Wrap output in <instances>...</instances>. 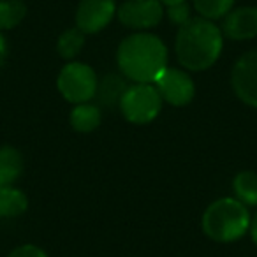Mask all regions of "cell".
<instances>
[{
    "mask_svg": "<svg viewBox=\"0 0 257 257\" xmlns=\"http://www.w3.org/2000/svg\"><path fill=\"white\" fill-rule=\"evenodd\" d=\"M83 44H85V32H81L78 27H74V29H67L58 37L57 51L62 58L72 60L83 50Z\"/></svg>",
    "mask_w": 257,
    "mask_h": 257,
    "instance_id": "2e32d148",
    "label": "cell"
},
{
    "mask_svg": "<svg viewBox=\"0 0 257 257\" xmlns=\"http://www.w3.org/2000/svg\"><path fill=\"white\" fill-rule=\"evenodd\" d=\"M159 2H161L162 6H175V4H180V2H185V0H159Z\"/></svg>",
    "mask_w": 257,
    "mask_h": 257,
    "instance_id": "603a6c76",
    "label": "cell"
},
{
    "mask_svg": "<svg viewBox=\"0 0 257 257\" xmlns=\"http://www.w3.org/2000/svg\"><path fill=\"white\" fill-rule=\"evenodd\" d=\"M6 57H8V43H6V37L0 32V67L4 65Z\"/></svg>",
    "mask_w": 257,
    "mask_h": 257,
    "instance_id": "44dd1931",
    "label": "cell"
},
{
    "mask_svg": "<svg viewBox=\"0 0 257 257\" xmlns=\"http://www.w3.org/2000/svg\"><path fill=\"white\" fill-rule=\"evenodd\" d=\"M23 171V157L16 148H0V187L13 185Z\"/></svg>",
    "mask_w": 257,
    "mask_h": 257,
    "instance_id": "7c38bea8",
    "label": "cell"
},
{
    "mask_svg": "<svg viewBox=\"0 0 257 257\" xmlns=\"http://www.w3.org/2000/svg\"><path fill=\"white\" fill-rule=\"evenodd\" d=\"M27 15V6L22 0H0V30H11Z\"/></svg>",
    "mask_w": 257,
    "mask_h": 257,
    "instance_id": "e0dca14e",
    "label": "cell"
},
{
    "mask_svg": "<svg viewBox=\"0 0 257 257\" xmlns=\"http://www.w3.org/2000/svg\"><path fill=\"white\" fill-rule=\"evenodd\" d=\"M231 85L239 100L257 107V48L238 58L232 67Z\"/></svg>",
    "mask_w": 257,
    "mask_h": 257,
    "instance_id": "52a82bcc",
    "label": "cell"
},
{
    "mask_svg": "<svg viewBox=\"0 0 257 257\" xmlns=\"http://www.w3.org/2000/svg\"><path fill=\"white\" fill-rule=\"evenodd\" d=\"M162 107V97L152 83H136L125 90L120 100V111L131 123H150Z\"/></svg>",
    "mask_w": 257,
    "mask_h": 257,
    "instance_id": "277c9868",
    "label": "cell"
},
{
    "mask_svg": "<svg viewBox=\"0 0 257 257\" xmlns=\"http://www.w3.org/2000/svg\"><path fill=\"white\" fill-rule=\"evenodd\" d=\"M128 86L125 85L123 78H120L118 74H106L97 85V99H99L100 106L104 107H114L120 106V100L123 97L125 90Z\"/></svg>",
    "mask_w": 257,
    "mask_h": 257,
    "instance_id": "8fae6325",
    "label": "cell"
},
{
    "mask_svg": "<svg viewBox=\"0 0 257 257\" xmlns=\"http://www.w3.org/2000/svg\"><path fill=\"white\" fill-rule=\"evenodd\" d=\"M8 257H48L43 248L36 245H22L15 248Z\"/></svg>",
    "mask_w": 257,
    "mask_h": 257,
    "instance_id": "ffe728a7",
    "label": "cell"
},
{
    "mask_svg": "<svg viewBox=\"0 0 257 257\" xmlns=\"http://www.w3.org/2000/svg\"><path fill=\"white\" fill-rule=\"evenodd\" d=\"M168 16L173 23L182 27L183 23H187L190 20V9L187 6V2H180V4L169 6L168 8Z\"/></svg>",
    "mask_w": 257,
    "mask_h": 257,
    "instance_id": "d6986e66",
    "label": "cell"
},
{
    "mask_svg": "<svg viewBox=\"0 0 257 257\" xmlns=\"http://www.w3.org/2000/svg\"><path fill=\"white\" fill-rule=\"evenodd\" d=\"M222 34L234 41L253 39L257 36V8H239L229 11L222 23Z\"/></svg>",
    "mask_w": 257,
    "mask_h": 257,
    "instance_id": "30bf717a",
    "label": "cell"
},
{
    "mask_svg": "<svg viewBox=\"0 0 257 257\" xmlns=\"http://www.w3.org/2000/svg\"><path fill=\"white\" fill-rule=\"evenodd\" d=\"M236 199L245 206H257V173L239 171L232 180Z\"/></svg>",
    "mask_w": 257,
    "mask_h": 257,
    "instance_id": "9a60e30c",
    "label": "cell"
},
{
    "mask_svg": "<svg viewBox=\"0 0 257 257\" xmlns=\"http://www.w3.org/2000/svg\"><path fill=\"white\" fill-rule=\"evenodd\" d=\"M114 0H81L76 9V27L85 34H97L113 20Z\"/></svg>",
    "mask_w": 257,
    "mask_h": 257,
    "instance_id": "9c48e42d",
    "label": "cell"
},
{
    "mask_svg": "<svg viewBox=\"0 0 257 257\" xmlns=\"http://www.w3.org/2000/svg\"><path fill=\"white\" fill-rule=\"evenodd\" d=\"M224 46V34L211 20L190 18L176 34L175 51L178 62L189 71H206L218 60Z\"/></svg>",
    "mask_w": 257,
    "mask_h": 257,
    "instance_id": "7a4b0ae2",
    "label": "cell"
},
{
    "mask_svg": "<svg viewBox=\"0 0 257 257\" xmlns=\"http://www.w3.org/2000/svg\"><path fill=\"white\" fill-rule=\"evenodd\" d=\"M116 60L120 71L128 79L155 83L168 67V48L154 34H131L118 46Z\"/></svg>",
    "mask_w": 257,
    "mask_h": 257,
    "instance_id": "6da1fadb",
    "label": "cell"
},
{
    "mask_svg": "<svg viewBox=\"0 0 257 257\" xmlns=\"http://www.w3.org/2000/svg\"><path fill=\"white\" fill-rule=\"evenodd\" d=\"M250 213L234 197H220L206 208L203 215V231L218 243L236 241L250 229Z\"/></svg>",
    "mask_w": 257,
    "mask_h": 257,
    "instance_id": "3957f363",
    "label": "cell"
},
{
    "mask_svg": "<svg viewBox=\"0 0 257 257\" xmlns=\"http://www.w3.org/2000/svg\"><path fill=\"white\" fill-rule=\"evenodd\" d=\"M116 16L128 29H154L164 16V6L159 0H125L118 8Z\"/></svg>",
    "mask_w": 257,
    "mask_h": 257,
    "instance_id": "8992f818",
    "label": "cell"
},
{
    "mask_svg": "<svg viewBox=\"0 0 257 257\" xmlns=\"http://www.w3.org/2000/svg\"><path fill=\"white\" fill-rule=\"evenodd\" d=\"M100 109L95 104H76V107L71 111V125L78 133H92L100 125Z\"/></svg>",
    "mask_w": 257,
    "mask_h": 257,
    "instance_id": "4fadbf2b",
    "label": "cell"
},
{
    "mask_svg": "<svg viewBox=\"0 0 257 257\" xmlns=\"http://www.w3.org/2000/svg\"><path fill=\"white\" fill-rule=\"evenodd\" d=\"M99 79L90 65L81 62H69L60 71L57 79V86L65 100L72 104L88 102L95 97Z\"/></svg>",
    "mask_w": 257,
    "mask_h": 257,
    "instance_id": "5b68a950",
    "label": "cell"
},
{
    "mask_svg": "<svg viewBox=\"0 0 257 257\" xmlns=\"http://www.w3.org/2000/svg\"><path fill=\"white\" fill-rule=\"evenodd\" d=\"M29 208V199L20 189L0 187V217H18Z\"/></svg>",
    "mask_w": 257,
    "mask_h": 257,
    "instance_id": "5bb4252c",
    "label": "cell"
},
{
    "mask_svg": "<svg viewBox=\"0 0 257 257\" xmlns=\"http://www.w3.org/2000/svg\"><path fill=\"white\" fill-rule=\"evenodd\" d=\"M155 88L159 90L162 100L173 106H187L196 95L192 78L185 71L175 67H166V71L155 81Z\"/></svg>",
    "mask_w": 257,
    "mask_h": 257,
    "instance_id": "ba28073f",
    "label": "cell"
},
{
    "mask_svg": "<svg viewBox=\"0 0 257 257\" xmlns=\"http://www.w3.org/2000/svg\"><path fill=\"white\" fill-rule=\"evenodd\" d=\"M194 8L203 18L206 20H218L224 18L231 11L234 0H192Z\"/></svg>",
    "mask_w": 257,
    "mask_h": 257,
    "instance_id": "ac0fdd59",
    "label": "cell"
},
{
    "mask_svg": "<svg viewBox=\"0 0 257 257\" xmlns=\"http://www.w3.org/2000/svg\"><path fill=\"white\" fill-rule=\"evenodd\" d=\"M250 236H252V241L255 243V246H257V213L252 217V220H250Z\"/></svg>",
    "mask_w": 257,
    "mask_h": 257,
    "instance_id": "7402d4cb",
    "label": "cell"
}]
</instances>
